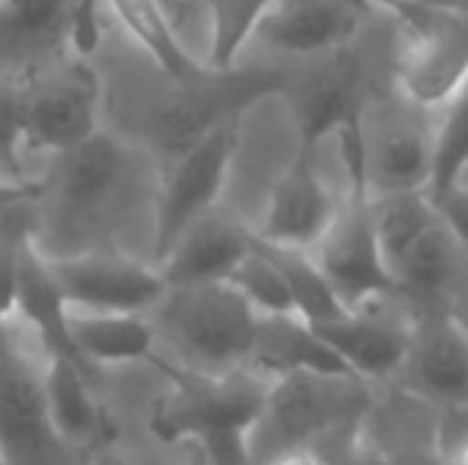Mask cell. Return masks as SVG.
<instances>
[{
  "instance_id": "obj_10",
  "label": "cell",
  "mask_w": 468,
  "mask_h": 465,
  "mask_svg": "<svg viewBox=\"0 0 468 465\" xmlns=\"http://www.w3.org/2000/svg\"><path fill=\"white\" fill-rule=\"evenodd\" d=\"M26 93V147L51 156L90 141L99 131L105 83L87 58H64L42 77L23 83Z\"/></svg>"
},
{
  "instance_id": "obj_12",
  "label": "cell",
  "mask_w": 468,
  "mask_h": 465,
  "mask_svg": "<svg viewBox=\"0 0 468 465\" xmlns=\"http://www.w3.org/2000/svg\"><path fill=\"white\" fill-rule=\"evenodd\" d=\"M367 16V0H278L242 61L278 68L319 61L345 48Z\"/></svg>"
},
{
  "instance_id": "obj_9",
  "label": "cell",
  "mask_w": 468,
  "mask_h": 465,
  "mask_svg": "<svg viewBox=\"0 0 468 465\" xmlns=\"http://www.w3.org/2000/svg\"><path fill=\"white\" fill-rule=\"evenodd\" d=\"M233 141L236 122H229L223 128L210 131L207 137H201L195 147H188L179 160L166 166V175L156 188L154 236H150L156 265L197 217L223 205L229 160H233Z\"/></svg>"
},
{
  "instance_id": "obj_30",
  "label": "cell",
  "mask_w": 468,
  "mask_h": 465,
  "mask_svg": "<svg viewBox=\"0 0 468 465\" xmlns=\"http://www.w3.org/2000/svg\"><path fill=\"white\" fill-rule=\"evenodd\" d=\"M468 160V83L446 106L437 109V137H433V173L427 195L456 182Z\"/></svg>"
},
{
  "instance_id": "obj_21",
  "label": "cell",
  "mask_w": 468,
  "mask_h": 465,
  "mask_svg": "<svg viewBox=\"0 0 468 465\" xmlns=\"http://www.w3.org/2000/svg\"><path fill=\"white\" fill-rule=\"evenodd\" d=\"M249 370L268 379L287 373H347L319 332L300 316H259Z\"/></svg>"
},
{
  "instance_id": "obj_15",
  "label": "cell",
  "mask_w": 468,
  "mask_h": 465,
  "mask_svg": "<svg viewBox=\"0 0 468 465\" xmlns=\"http://www.w3.org/2000/svg\"><path fill=\"white\" fill-rule=\"evenodd\" d=\"M309 255L322 268L345 310L392 291V278H388L379 246H376L367 195H351L338 207L332 227L309 248Z\"/></svg>"
},
{
  "instance_id": "obj_35",
  "label": "cell",
  "mask_w": 468,
  "mask_h": 465,
  "mask_svg": "<svg viewBox=\"0 0 468 465\" xmlns=\"http://www.w3.org/2000/svg\"><path fill=\"white\" fill-rule=\"evenodd\" d=\"M265 465H322L319 456L313 449H293V453H283V456H274L271 462Z\"/></svg>"
},
{
  "instance_id": "obj_8",
  "label": "cell",
  "mask_w": 468,
  "mask_h": 465,
  "mask_svg": "<svg viewBox=\"0 0 468 465\" xmlns=\"http://www.w3.org/2000/svg\"><path fill=\"white\" fill-rule=\"evenodd\" d=\"M408 29L399 93L424 109H440L468 83V13L437 6H388Z\"/></svg>"
},
{
  "instance_id": "obj_28",
  "label": "cell",
  "mask_w": 468,
  "mask_h": 465,
  "mask_svg": "<svg viewBox=\"0 0 468 465\" xmlns=\"http://www.w3.org/2000/svg\"><path fill=\"white\" fill-rule=\"evenodd\" d=\"M259 316H296L293 300H290L287 280L278 271V265L271 261V255L259 246V239H252L246 259L236 265V271L227 280Z\"/></svg>"
},
{
  "instance_id": "obj_34",
  "label": "cell",
  "mask_w": 468,
  "mask_h": 465,
  "mask_svg": "<svg viewBox=\"0 0 468 465\" xmlns=\"http://www.w3.org/2000/svg\"><path fill=\"white\" fill-rule=\"evenodd\" d=\"M450 316L456 319V322L463 325V329L468 332V274H465L463 287H459L456 300H452V306H450Z\"/></svg>"
},
{
  "instance_id": "obj_29",
  "label": "cell",
  "mask_w": 468,
  "mask_h": 465,
  "mask_svg": "<svg viewBox=\"0 0 468 465\" xmlns=\"http://www.w3.org/2000/svg\"><path fill=\"white\" fill-rule=\"evenodd\" d=\"M38 236V201L13 205L0 211V322L13 319L16 303V271L26 246Z\"/></svg>"
},
{
  "instance_id": "obj_31",
  "label": "cell",
  "mask_w": 468,
  "mask_h": 465,
  "mask_svg": "<svg viewBox=\"0 0 468 465\" xmlns=\"http://www.w3.org/2000/svg\"><path fill=\"white\" fill-rule=\"evenodd\" d=\"M26 93L23 83L0 80V169L6 179L26 182Z\"/></svg>"
},
{
  "instance_id": "obj_7",
  "label": "cell",
  "mask_w": 468,
  "mask_h": 465,
  "mask_svg": "<svg viewBox=\"0 0 468 465\" xmlns=\"http://www.w3.org/2000/svg\"><path fill=\"white\" fill-rule=\"evenodd\" d=\"M10 322L0 325V462L96 465L90 449L70 447L55 430L42 392V366L26 354Z\"/></svg>"
},
{
  "instance_id": "obj_3",
  "label": "cell",
  "mask_w": 468,
  "mask_h": 465,
  "mask_svg": "<svg viewBox=\"0 0 468 465\" xmlns=\"http://www.w3.org/2000/svg\"><path fill=\"white\" fill-rule=\"evenodd\" d=\"M154 169L160 166L147 150L122 134L96 131L90 141L51 156L38 207H51V217L90 239L122 217L128 198Z\"/></svg>"
},
{
  "instance_id": "obj_33",
  "label": "cell",
  "mask_w": 468,
  "mask_h": 465,
  "mask_svg": "<svg viewBox=\"0 0 468 465\" xmlns=\"http://www.w3.org/2000/svg\"><path fill=\"white\" fill-rule=\"evenodd\" d=\"M197 453H201L204 465H252L242 437H220V440L197 443Z\"/></svg>"
},
{
  "instance_id": "obj_23",
  "label": "cell",
  "mask_w": 468,
  "mask_h": 465,
  "mask_svg": "<svg viewBox=\"0 0 468 465\" xmlns=\"http://www.w3.org/2000/svg\"><path fill=\"white\" fill-rule=\"evenodd\" d=\"M70 338H74L87 366L141 364L156 357V335L147 316L124 312H70Z\"/></svg>"
},
{
  "instance_id": "obj_4",
  "label": "cell",
  "mask_w": 468,
  "mask_h": 465,
  "mask_svg": "<svg viewBox=\"0 0 468 465\" xmlns=\"http://www.w3.org/2000/svg\"><path fill=\"white\" fill-rule=\"evenodd\" d=\"M156 348L191 373H233L249 366L259 312L229 284L173 287L150 312Z\"/></svg>"
},
{
  "instance_id": "obj_32",
  "label": "cell",
  "mask_w": 468,
  "mask_h": 465,
  "mask_svg": "<svg viewBox=\"0 0 468 465\" xmlns=\"http://www.w3.org/2000/svg\"><path fill=\"white\" fill-rule=\"evenodd\" d=\"M431 201L440 224L456 236L459 246L468 248V188L459 185V182H450L446 188L433 192Z\"/></svg>"
},
{
  "instance_id": "obj_27",
  "label": "cell",
  "mask_w": 468,
  "mask_h": 465,
  "mask_svg": "<svg viewBox=\"0 0 468 465\" xmlns=\"http://www.w3.org/2000/svg\"><path fill=\"white\" fill-rule=\"evenodd\" d=\"M259 246L271 255V261L278 265V271L287 280L290 300H293V312L309 325H322L332 322L345 312L341 300L335 297L332 284L325 280L322 268L315 265V259L303 248H281V246H268L259 239Z\"/></svg>"
},
{
  "instance_id": "obj_36",
  "label": "cell",
  "mask_w": 468,
  "mask_h": 465,
  "mask_svg": "<svg viewBox=\"0 0 468 465\" xmlns=\"http://www.w3.org/2000/svg\"><path fill=\"white\" fill-rule=\"evenodd\" d=\"M456 182H459V185H465V188H468V160H465V166H463V169H459Z\"/></svg>"
},
{
  "instance_id": "obj_16",
  "label": "cell",
  "mask_w": 468,
  "mask_h": 465,
  "mask_svg": "<svg viewBox=\"0 0 468 465\" xmlns=\"http://www.w3.org/2000/svg\"><path fill=\"white\" fill-rule=\"evenodd\" d=\"M77 0H0V80L29 83L70 58Z\"/></svg>"
},
{
  "instance_id": "obj_37",
  "label": "cell",
  "mask_w": 468,
  "mask_h": 465,
  "mask_svg": "<svg viewBox=\"0 0 468 465\" xmlns=\"http://www.w3.org/2000/svg\"><path fill=\"white\" fill-rule=\"evenodd\" d=\"M0 179H6V175H4V169H0ZM13 182V179H10Z\"/></svg>"
},
{
  "instance_id": "obj_24",
  "label": "cell",
  "mask_w": 468,
  "mask_h": 465,
  "mask_svg": "<svg viewBox=\"0 0 468 465\" xmlns=\"http://www.w3.org/2000/svg\"><path fill=\"white\" fill-rule=\"evenodd\" d=\"M105 4L112 6L118 23L131 32V38L141 45L156 70L176 80H195L207 70V64L188 51V45L179 38L176 26L169 23L156 0H105Z\"/></svg>"
},
{
  "instance_id": "obj_25",
  "label": "cell",
  "mask_w": 468,
  "mask_h": 465,
  "mask_svg": "<svg viewBox=\"0 0 468 465\" xmlns=\"http://www.w3.org/2000/svg\"><path fill=\"white\" fill-rule=\"evenodd\" d=\"M367 201H370L373 214L376 246H379L382 265L392 278L395 265L405 259L408 248L437 224V211H433V201L427 192H399Z\"/></svg>"
},
{
  "instance_id": "obj_18",
  "label": "cell",
  "mask_w": 468,
  "mask_h": 465,
  "mask_svg": "<svg viewBox=\"0 0 468 465\" xmlns=\"http://www.w3.org/2000/svg\"><path fill=\"white\" fill-rule=\"evenodd\" d=\"M255 233L227 207H214L197 217L179 239L173 242L160 259L156 271L173 287H197V284H227L242 259L252 248Z\"/></svg>"
},
{
  "instance_id": "obj_13",
  "label": "cell",
  "mask_w": 468,
  "mask_h": 465,
  "mask_svg": "<svg viewBox=\"0 0 468 465\" xmlns=\"http://www.w3.org/2000/svg\"><path fill=\"white\" fill-rule=\"evenodd\" d=\"M414 312L395 297V291L345 310L332 322L313 325L319 338L335 351L351 376L370 386L388 383L405 357L414 329Z\"/></svg>"
},
{
  "instance_id": "obj_5",
  "label": "cell",
  "mask_w": 468,
  "mask_h": 465,
  "mask_svg": "<svg viewBox=\"0 0 468 465\" xmlns=\"http://www.w3.org/2000/svg\"><path fill=\"white\" fill-rule=\"evenodd\" d=\"M354 137L367 198L431 188L437 109H424L399 90H388L360 102Z\"/></svg>"
},
{
  "instance_id": "obj_22",
  "label": "cell",
  "mask_w": 468,
  "mask_h": 465,
  "mask_svg": "<svg viewBox=\"0 0 468 465\" xmlns=\"http://www.w3.org/2000/svg\"><path fill=\"white\" fill-rule=\"evenodd\" d=\"M42 392L58 434L70 447H80L93 453V447L105 430V421L93 396V386H90V373L83 366H77L74 360L45 357Z\"/></svg>"
},
{
  "instance_id": "obj_6",
  "label": "cell",
  "mask_w": 468,
  "mask_h": 465,
  "mask_svg": "<svg viewBox=\"0 0 468 465\" xmlns=\"http://www.w3.org/2000/svg\"><path fill=\"white\" fill-rule=\"evenodd\" d=\"M169 376V392L154 411V434L166 443H207L220 437H246L271 379L261 373H191L154 357Z\"/></svg>"
},
{
  "instance_id": "obj_38",
  "label": "cell",
  "mask_w": 468,
  "mask_h": 465,
  "mask_svg": "<svg viewBox=\"0 0 468 465\" xmlns=\"http://www.w3.org/2000/svg\"><path fill=\"white\" fill-rule=\"evenodd\" d=\"M0 465H4V462H0Z\"/></svg>"
},
{
  "instance_id": "obj_2",
  "label": "cell",
  "mask_w": 468,
  "mask_h": 465,
  "mask_svg": "<svg viewBox=\"0 0 468 465\" xmlns=\"http://www.w3.org/2000/svg\"><path fill=\"white\" fill-rule=\"evenodd\" d=\"M373 386L351 373H287L271 379L255 421L249 424L246 453L252 465L293 449H315L328 437L357 428L370 408Z\"/></svg>"
},
{
  "instance_id": "obj_26",
  "label": "cell",
  "mask_w": 468,
  "mask_h": 465,
  "mask_svg": "<svg viewBox=\"0 0 468 465\" xmlns=\"http://www.w3.org/2000/svg\"><path fill=\"white\" fill-rule=\"evenodd\" d=\"M207 16V64L210 70H233L242 64L261 19L278 0H201Z\"/></svg>"
},
{
  "instance_id": "obj_17",
  "label": "cell",
  "mask_w": 468,
  "mask_h": 465,
  "mask_svg": "<svg viewBox=\"0 0 468 465\" xmlns=\"http://www.w3.org/2000/svg\"><path fill=\"white\" fill-rule=\"evenodd\" d=\"M360 430L382 465H446L440 449V411L388 383L373 386Z\"/></svg>"
},
{
  "instance_id": "obj_14",
  "label": "cell",
  "mask_w": 468,
  "mask_h": 465,
  "mask_svg": "<svg viewBox=\"0 0 468 465\" xmlns=\"http://www.w3.org/2000/svg\"><path fill=\"white\" fill-rule=\"evenodd\" d=\"M388 386L437 411L468 405V332L450 312L418 316Z\"/></svg>"
},
{
  "instance_id": "obj_1",
  "label": "cell",
  "mask_w": 468,
  "mask_h": 465,
  "mask_svg": "<svg viewBox=\"0 0 468 465\" xmlns=\"http://www.w3.org/2000/svg\"><path fill=\"white\" fill-rule=\"evenodd\" d=\"M156 87L144 90V100L131 106L124 124L131 143L147 150L156 166L166 169L188 147L223 124L236 122L255 100L278 93L287 83V68L268 61H242L233 70H204L195 80L156 74Z\"/></svg>"
},
{
  "instance_id": "obj_19",
  "label": "cell",
  "mask_w": 468,
  "mask_h": 465,
  "mask_svg": "<svg viewBox=\"0 0 468 465\" xmlns=\"http://www.w3.org/2000/svg\"><path fill=\"white\" fill-rule=\"evenodd\" d=\"M468 274V248L443 224H433L420 236L392 271V291L414 316L450 312Z\"/></svg>"
},
{
  "instance_id": "obj_11",
  "label": "cell",
  "mask_w": 468,
  "mask_h": 465,
  "mask_svg": "<svg viewBox=\"0 0 468 465\" xmlns=\"http://www.w3.org/2000/svg\"><path fill=\"white\" fill-rule=\"evenodd\" d=\"M48 274L70 312H124L150 316L163 297L166 280L156 265L124 252H80L45 259Z\"/></svg>"
},
{
  "instance_id": "obj_20",
  "label": "cell",
  "mask_w": 468,
  "mask_h": 465,
  "mask_svg": "<svg viewBox=\"0 0 468 465\" xmlns=\"http://www.w3.org/2000/svg\"><path fill=\"white\" fill-rule=\"evenodd\" d=\"M13 316H19L32 332H36L38 344H42L45 357H64L74 360L77 366L93 376V366L80 357L74 338H70V310L64 306L61 293H58L55 280L45 265V255L32 246H26L23 259H19L16 271V303H13Z\"/></svg>"
}]
</instances>
